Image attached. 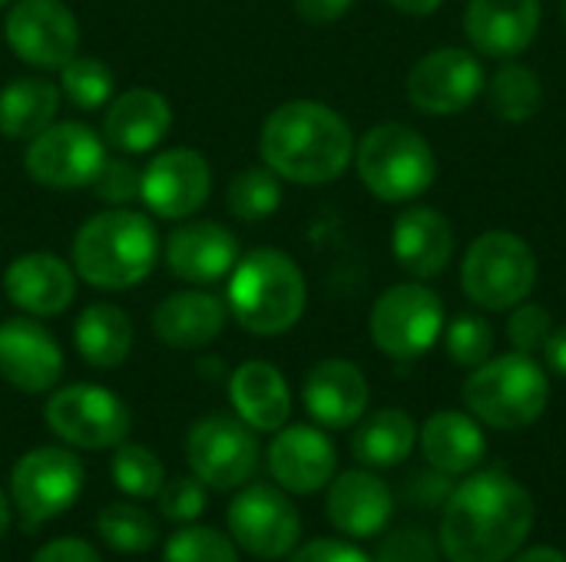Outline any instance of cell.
<instances>
[{
    "label": "cell",
    "instance_id": "obj_47",
    "mask_svg": "<svg viewBox=\"0 0 566 562\" xmlns=\"http://www.w3.org/2000/svg\"><path fill=\"white\" fill-rule=\"evenodd\" d=\"M544 361H547V368H551L554 374L566 378V325L551 331V338H547V344H544Z\"/></svg>",
    "mask_w": 566,
    "mask_h": 562
},
{
    "label": "cell",
    "instance_id": "obj_43",
    "mask_svg": "<svg viewBox=\"0 0 566 562\" xmlns=\"http://www.w3.org/2000/svg\"><path fill=\"white\" fill-rule=\"evenodd\" d=\"M451 490H454L451 477L434 470V467H428V470L415 474L405 484V500L415 503V507H441V503H448Z\"/></svg>",
    "mask_w": 566,
    "mask_h": 562
},
{
    "label": "cell",
    "instance_id": "obj_1",
    "mask_svg": "<svg viewBox=\"0 0 566 562\" xmlns=\"http://www.w3.org/2000/svg\"><path fill=\"white\" fill-rule=\"evenodd\" d=\"M534 497L504 470L458 484L441 517V550L451 562H507L534 530Z\"/></svg>",
    "mask_w": 566,
    "mask_h": 562
},
{
    "label": "cell",
    "instance_id": "obj_23",
    "mask_svg": "<svg viewBox=\"0 0 566 562\" xmlns=\"http://www.w3.org/2000/svg\"><path fill=\"white\" fill-rule=\"evenodd\" d=\"M172 129V106L163 93L149 86H133L109 99L103 116V142L123 156H139L156 149Z\"/></svg>",
    "mask_w": 566,
    "mask_h": 562
},
{
    "label": "cell",
    "instance_id": "obj_22",
    "mask_svg": "<svg viewBox=\"0 0 566 562\" xmlns=\"http://www.w3.org/2000/svg\"><path fill=\"white\" fill-rule=\"evenodd\" d=\"M368 397L371 391H368L361 368L345 358L318 361L305 374V384H302L305 411L312 414L315 424L332 427V431L355 427L368 411Z\"/></svg>",
    "mask_w": 566,
    "mask_h": 562
},
{
    "label": "cell",
    "instance_id": "obj_35",
    "mask_svg": "<svg viewBox=\"0 0 566 562\" xmlns=\"http://www.w3.org/2000/svg\"><path fill=\"white\" fill-rule=\"evenodd\" d=\"M60 93L76 109H99L113 99V70L96 56H73L60 66Z\"/></svg>",
    "mask_w": 566,
    "mask_h": 562
},
{
    "label": "cell",
    "instance_id": "obj_31",
    "mask_svg": "<svg viewBox=\"0 0 566 562\" xmlns=\"http://www.w3.org/2000/svg\"><path fill=\"white\" fill-rule=\"evenodd\" d=\"M60 86L43 76H17L0 89V136L33 139L56 119Z\"/></svg>",
    "mask_w": 566,
    "mask_h": 562
},
{
    "label": "cell",
    "instance_id": "obj_11",
    "mask_svg": "<svg viewBox=\"0 0 566 562\" xmlns=\"http://www.w3.org/2000/svg\"><path fill=\"white\" fill-rule=\"evenodd\" d=\"M86 484V470L76 454L63 447H36L13 464L10 497L23 527H40L66 513Z\"/></svg>",
    "mask_w": 566,
    "mask_h": 562
},
{
    "label": "cell",
    "instance_id": "obj_17",
    "mask_svg": "<svg viewBox=\"0 0 566 562\" xmlns=\"http://www.w3.org/2000/svg\"><path fill=\"white\" fill-rule=\"evenodd\" d=\"M0 378L23 394H46L63 378L56 338L30 318L0 321Z\"/></svg>",
    "mask_w": 566,
    "mask_h": 562
},
{
    "label": "cell",
    "instance_id": "obj_13",
    "mask_svg": "<svg viewBox=\"0 0 566 562\" xmlns=\"http://www.w3.org/2000/svg\"><path fill=\"white\" fill-rule=\"evenodd\" d=\"M229 533L235 547L259 560H282L292 556L302 537V517L292 507V500L282 494V487L252 484L239 490L226 513Z\"/></svg>",
    "mask_w": 566,
    "mask_h": 562
},
{
    "label": "cell",
    "instance_id": "obj_8",
    "mask_svg": "<svg viewBox=\"0 0 566 562\" xmlns=\"http://www.w3.org/2000/svg\"><path fill=\"white\" fill-rule=\"evenodd\" d=\"M368 331L391 361H418L444 335V301L421 282L391 285L371 305Z\"/></svg>",
    "mask_w": 566,
    "mask_h": 562
},
{
    "label": "cell",
    "instance_id": "obj_3",
    "mask_svg": "<svg viewBox=\"0 0 566 562\" xmlns=\"http://www.w3.org/2000/svg\"><path fill=\"white\" fill-rule=\"evenodd\" d=\"M159 258V232L149 215L116 205L90 215L70 248V265L76 278L93 288L123 291L149 278Z\"/></svg>",
    "mask_w": 566,
    "mask_h": 562
},
{
    "label": "cell",
    "instance_id": "obj_12",
    "mask_svg": "<svg viewBox=\"0 0 566 562\" xmlns=\"http://www.w3.org/2000/svg\"><path fill=\"white\" fill-rule=\"evenodd\" d=\"M106 159V142L86 123H50L27 139L23 169L43 189L90 185Z\"/></svg>",
    "mask_w": 566,
    "mask_h": 562
},
{
    "label": "cell",
    "instance_id": "obj_30",
    "mask_svg": "<svg viewBox=\"0 0 566 562\" xmlns=\"http://www.w3.org/2000/svg\"><path fill=\"white\" fill-rule=\"evenodd\" d=\"M418 444V424L401 407H381L358 421L352 437V454L368 470L401 467Z\"/></svg>",
    "mask_w": 566,
    "mask_h": 562
},
{
    "label": "cell",
    "instance_id": "obj_42",
    "mask_svg": "<svg viewBox=\"0 0 566 562\" xmlns=\"http://www.w3.org/2000/svg\"><path fill=\"white\" fill-rule=\"evenodd\" d=\"M371 562H441V540L421 527H405L381 540Z\"/></svg>",
    "mask_w": 566,
    "mask_h": 562
},
{
    "label": "cell",
    "instance_id": "obj_6",
    "mask_svg": "<svg viewBox=\"0 0 566 562\" xmlns=\"http://www.w3.org/2000/svg\"><path fill=\"white\" fill-rule=\"evenodd\" d=\"M464 404L494 431H524L544 417L551 404V381L531 354L511 351L474 368L464 381Z\"/></svg>",
    "mask_w": 566,
    "mask_h": 562
},
{
    "label": "cell",
    "instance_id": "obj_9",
    "mask_svg": "<svg viewBox=\"0 0 566 562\" xmlns=\"http://www.w3.org/2000/svg\"><path fill=\"white\" fill-rule=\"evenodd\" d=\"M46 427L80 450H106L126 441L133 414L113 391L99 384H70L50 394L43 404Z\"/></svg>",
    "mask_w": 566,
    "mask_h": 562
},
{
    "label": "cell",
    "instance_id": "obj_40",
    "mask_svg": "<svg viewBox=\"0 0 566 562\" xmlns=\"http://www.w3.org/2000/svg\"><path fill=\"white\" fill-rule=\"evenodd\" d=\"M554 331V321H551V311L544 305H531V301H521L517 308H511V318H507V341L514 351L521 354H541L547 338Z\"/></svg>",
    "mask_w": 566,
    "mask_h": 562
},
{
    "label": "cell",
    "instance_id": "obj_4",
    "mask_svg": "<svg viewBox=\"0 0 566 562\" xmlns=\"http://www.w3.org/2000/svg\"><path fill=\"white\" fill-rule=\"evenodd\" d=\"M308 301V285L298 262L279 248H255L229 272L226 305L229 315L259 338L292 331Z\"/></svg>",
    "mask_w": 566,
    "mask_h": 562
},
{
    "label": "cell",
    "instance_id": "obj_19",
    "mask_svg": "<svg viewBox=\"0 0 566 562\" xmlns=\"http://www.w3.org/2000/svg\"><path fill=\"white\" fill-rule=\"evenodd\" d=\"M269 474L285 494L312 497L325 490L335 477L338 454L335 444L308 424H292L275 431V441L269 444Z\"/></svg>",
    "mask_w": 566,
    "mask_h": 562
},
{
    "label": "cell",
    "instance_id": "obj_21",
    "mask_svg": "<svg viewBox=\"0 0 566 562\" xmlns=\"http://www.w3.org/2000/svg\"><path fill=\"white\" fill-rule=\"evenodd\" d=\"M3 295L30 318L63 315L76 298V272L50 252L17 255L3 272Z\"/></svg>",
    "mask_w": 566,
    "mask_h": 562
},
{
    "label": "cell",
    "instance_id": "obj_15",
    "mask_svg": "<svg viewBox=\"0 0 566 562\" xmlns=\"http://www.w3.org/2000/svg\"><path fill=\"white\" fill-rule=\"evenodd\" d=\"M3 36L17 60L36 70H60L80 53V23L63 0H13Z\"/></svg>",
    "mask_w": 566,
    "mask_h": 562
},
{
    "label": "cell",
    "instance_id": "obj_14",
    "mask_svg": "<svg viewBox=\"0 0 566 562\" xmlns=\"http://www.w3.org/2000/svg\"><path fill=\"white\" fill-rule=\"evenodd\" d=\"M488 86L484 63L474 50L441 46L424 53L408 73V99L428 116L464 113Z\"/></svg>",
    "mask_w": 566,
    "mask_h": 562
},
{
    "label": "cell",
    "instance_id": "obj_10",
    "mask_svg": "<svg viewBox=\"0 0 566 562\" xmlns=\"http://www.w3.org/2000/svg\"><path fill=\"white\" fill-rule=\"evenodd\" d=\"M262 447L255 431L232 414H206L189 427L186 464L212 490H235L252 480Z\"/></svg>",
    "mask_w": 566,
    "mask_h": 562
},
{
    "label": "cell",
    "instance_id": "obj_25",
    "mask_svg": "<svg viewBox=\"0 0 566 562\" xmlns=\"http://www.w3.org/2000/svg\"><path fill=\"white\" fill-rule=\"evenodd\" d=\"M391 510H395V497L388 484L371 470H345L328 484L325 513L332 527L345 537L355 540L378 537L388 527Z\"/></svg>",
    "mask_w": 566,
    "mask_h": 562
},
{
    "label": "cell",
    "instance_id": "obj_41",
    "mask_svg": "<svg viewBox=\"0 0 566 562\" xmlns=\"http://www.w3.org/2000/svg\"><path fill=\"white\" fill-rule=\"evenodd\" d=\"M139 179H143V169H136L126 156H106L90 185L96 199L109 205H126L139 199Z\"/></svg>",
    "mask_w": 566,
    "mask_h": 562
},
{
    "label": "cell",
    "instance_id": "obj_52",
    "mask_svg": "<svg viewBox=\"0 0 566 562\" xmlns=\"http://www.w3.org/2000/svg\"><path fill=\"white\" fill-rule=\"evenodd\" d=\"M560 10H564V20H566V0H564V7H560Z\"/></svg>",
    "mask_w": 566,
    "mask_h": 562
},
{
    "label": "cell",
    "instance_id": "obj_48",
    "mask_svg": "<svg viewBox=\"0 0 566 562\" xmlns=\"http://www.w3.org/2000/svg\"><path fill=\"white\" fill-rule=\"evenodd\" d=\"M385 3H391L395 10H401V13H408V17H428V13H434L444 0H385Z\"/></svg>",
    "mask_w": 566,
    "mask_h": 562
},
{
    "label": "cell",
    "instance_id": "obj_34",
    "mask_svg": "<svg viewBox=\"0 0 566 562\" xmlns=\"http://www.w3.org/2000/svg\"><path fill=\"white\" fill-rule=\"evenodd\" d=\"M99 540L116 553H149L159 543L156 520L136 503H109L96 517Z\"/></svg>",
    "mask_w": 566,
    "mask_h": 562
},
{
    "label": "cell",
    "instance_id": "obj_20",
    "mask_svg": "<svg viewBox=\"0 0 566 562\" xmlns=\"http://www.w3.org/2000/svg\"><path fill=\"white\" fill-rule=\"evenodd\" d=\"M541 17V0H468L464 33L478 56L514 60L537 40Z\"/></svg>",
    "mask_w": 566,
    "mask_h": 562
},
{
    "label": "cell",
    "instance_id": "obj_51",
    "mask_svg": "<svg viewBox=\"0 0 566 562\" xmlns=\"http://www.w3.org/2000/svg\"><path fill=\"white\" fill-rule=\"evenodd\" d=\"M7 3H13V0H0V7H7Z\"/></svg>",
    "mask_w": 566,
    "mask_h": 562
},
{
    "label": "cell",
    "instance_id": "obj_37",
    "mask_svg": "<svg viewBox=\"0 0 566 562\" xmlns=\"http://www.w3.org/2000/svg\"><path fill=\"white\" fill-rule=\"evenodd\" d=\"M163 562H239L235 540L212 530V527H192L186 523L176 530L163 550Z\"/></svg>",
    "mask_w": 566,
    "mask_h": 562
},
{
    "label": "cell",
    "instance_id": "obj_44",
    "mask_svg": "<svg viewBox=\"0 0 566 562\" xmlns=\"http://www.w3.org/2000/svg\"><path fill=\"white\" fill-rule=\"evenodd\" d=\"M289 562H371V556L345 540H312L305 547H295Z\"/></svg>",
    "mask_w": 566,
    "mask_h": 562
},
{
    "label": "cell",
    "instance_id": "obj_27",
    "mask_svg": "<svg viewBox=\"0 0 566 562\" xmlns=\"http://www.w3.org/2000/svg\"><path fill=\"white\" fill-rule=\"evenodd\" d=\"M229 401L235 417L252 431L275 434L292 417V394L282 371L269 361H245L229 378Z\"/></svg>",
    "mask_w": 566,
    "mask_h": 562
},
{
    "label": "cell",
    "instance_id": "obj_26",
    "mask_svg": "<svg viewBox=\"0 0 566 562\" xmlns=\"http://www.w3.org/2000/svg\"><path fill=\"white\" fill-rule=\"evenodd\" d=\"M391 252L395 262L411 278H438L454 258V229L444 212L428 205H411L395 219L391 229Z\"/></svg>",
    "mask_w": 566,
    "mask_h": 562
},
{
    "label": "cell",
    "instance_id": "obj_32",
    "mask_svg": "<svg viewBox=\"0 0 566 562\" xmlns=\"http://www.w3.org/2000/svg\"><path fill=\"white\" fill-rule=\"evenodd\" d=\"M484 93H488L491 113L504 123H527L537 116V109L544 103L541 76L531 66L514 63V60H504V66H497V73L488 79Z\"/></svg>",
    "mask_w": 566,
    "mask_h": 562
},
{
    "label": "cell",
    "instance_id": "obj_45",
    "mask_svg": "<svg viewBox=\"0 0 566 562\" xmlns=\"http://www.w3.org/2000/svg\"><path fill=\"white\" fill-rule=\"evenodd\" d=\"M30 562H99V553L76 537H60L53 543H46Z\"/></svg>",
    "mask_w": 566,
    "mask_h": 562
},
{
    "label": "cell",
    "instance_id": "obj_39",
    "mask_svg": "<svg viewBox=\"0 0 566 562\" xmlns=\"http://www.w3.org/2000/svg\"><path fill=\"white\" fill-rule=\"evenodd\" d=\"M159 500V517L176 523V527H186L192 520L202 517L206 510V484L199 477H172L163 484V490L156 494Z\"/></svg>",
    "mask_w": 566,
    "mask_h": 562
},
{
    "label": "cell",
    "instance_id": "obj_2",
    "mask_svg": "<svg viewBox=\"0 0 566 562\" xmlns=\"http://www.w3.org/2000/svg\"><path fill=\"white\" fill-rule=\"evenodd\" d=\"M259 152L279 179L325 185L352 166L355 136L328 103L289 99L265 116Z\"/></svg>",
    "mask_w": 566,
    "mask_h": 562
},
{
    "label": "cell",
    "instance_id": "obj_33",
    "mask_svg": "<svg viewBox=\"0 0 566 562\" xmlns=\"http://www.w3.org/2000/svg\"><path fill=\"white\" fill-rule=\"evenodd\" d=\"M226 205L239 222H265L282 205V179L262 162L232 176L226 189Z\"/></svg>",
    "mask_w": 566,
    "mask_h": 562
},
{
    "label": "cell",
    "instance_id": "obj_50",
    "mask_svg": "<svg viewBox=\"0 0 566 562\" xmlns=\"http://www.w3.org/2000/svg\"><path fill=\"white\" fill-rule=\"evenodd\" d=\"M7 530H10V507H7V497L0 494V540H3Z\"/></svg>",
    "mask_w": 566,
    "mask_h": 562
},
{
    "label": "cell",
    "instance_id": "obj_18",
    "mask_svg": "<svg viewBox=\"0 0 566 562\" xmlns=\"http://www.w3.org/2000/svg\"><path fill=\"white\" fill-rule=\"evenodd\" d=\"M163 255L176 278L202 288L229 278L239 262V238L222 222L182 219V225L166 238Z\"/></svg>",
    "mask_w": 566,
    "mask_h": 562
},
{
    "label": "cell",
    "instance_id": "obj_46",
    "mask_svg": "<svg viewBox=\"0 0 566 562\" xmlns=\"http://www.w3.org/2000/svg\"><path fill=\"white\" fill-rule=\"evenodd\" d=\"M352 3H355V0H295V13H298L305 23L322 26V23L342 20V17L352 10Z\"/></svg>",
    "mask_w": 566,
    "mask_h": 562
},
{
    "label": "cell",
    "instance_id": "obj_29",
    "mask_svg": "<svg viewBox=\"0 0 566 562\" xmlns=\"http://www.w3.org/2000/svg\"><path fill=\"white\" fill-rule=\"evenodd\" d=\"M73 344L90 368H119L133 351V321L113 301H93L73 325Z\"/></svg>",
    "mask_w": 566,
    "mask_h": 562
},
{
    "label": "cell",
    "instance_id": "obj_36",
    "mask_svg": "<svg viewBox=\"0 0 566 562\" xmlns=\"http://www.w3.org/2000/svg\"><path fill=\"white\" fill-rule=\"evenodd\" d=\"M113 480L126 497L153 500L166 484V470L153 450H146L143 444L123 441V444H116V454H113Z\"/></svg>",
    "mask_w": 566,
    "mask_h": 562
},
{
    "label": "cell",
    "instance_id": "obj_24",
    "mask_svg": "<svg viewBox=\"0 0 566 562\" xmlns=\"http://www.w3.org/2000/svg\"><path fill=\"white\" fill-rule=\"evenodd\" d=\"M226 321H229L226 298L206 288L172 291L153 311V331L172 351H199L212 344L222 335Z\"/></svg>",
    "mask_w": 566,
    "mask_h": 562
},
{
    "label": "cell",
    "instance_id": "obj_38",
    "mask_svg": "<svg viewBox=\"0 0 566 562\" xmlns=\"http://www.w3.org/2000/svg\"><path fill=\"white\" fill-rule=\"evenodd\" d=\"M444 348L454 364L474 371L494 358V328L484 315H458L451 325H444Z\"/></svg>",
    "mask_w": 566,
    "mask_h": 562
},
{
    "label": "cell",
    "instance_id": "obj_16",
    "mask_svg": "<svg viewBox=\"0 0 566 562\" xmlns=\"http://www.w3.org/2000/svg\"><path fill=\"white\" fill-rule=\"evenodd\" d=\"M209 192H212V169L199 149L189 146L163 149L143 166L139 199L153 215L166 222H182L196 215L206 205Z\"/></svg>",
    "mask_w": 566,
    "mask_h": 562
},
{
    "label": "cell",
    "instance_id": "obj_5",
    "mask_svg": "<svg viewBox=\"0 0 566 562\" xmlns=\"http://www.w3.org/2000/svg\"><path fill=\"white\" fill-rule=\"evenodd\" d=\"M355 169L365 189L381 202H411L438 179L431 142L405 123H378L355 142Z\"/></svg>",
    "mask_w": 566,
    "mask_h": 562
},
{
    "label": "cell",
    "instance_id": "obj_28",
    "mask_svg": "<svg viewBox=\"0 0 566 562\" xmlns=\"http://www.w3.org/2000/svg\"><path fill=\"white\" fill-rule=\"evenodd\" d=\"M421 454H424L428 467H434L448 477L471 474L488 454L481 421L464 411L431 414L421 427Z\"/></svg>",
    "mask_w": 566,
    "mask_h": 562
},
{
    "label": "cell",
    "instance_id": "obj_49",
    "mask_svg": "<svg viewBox=\"0 0 566 562\" xmlns=\"http://www.w3.org/2000/svg\"><path fill=\"white\" fill-rule=\"evenodd\" d=\"M514 562H566V556L560 550H554V547H531V550L517 553Z\"/></svg>",
    "mask_w": 566,
    "mask_h": 562
},
{
    "label": "cell",
    "instance_id": "obj_7",
    "mask_svg": "<svg viewBox=\"0 0 566 562\" xmlns=\"http://www.w3.org/2000/svg\"><path fill=\"white\" fill-rule=\"evenodd\" d=\"M537 285L534 248L504 229L478 235L461 262V288L484 311H511Z\"/></svg>",
    "mask_w": 566,
    "mask_h": 562
}]
</instances>
